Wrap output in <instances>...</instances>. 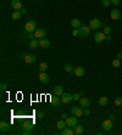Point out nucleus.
I'll use <instances>...</instances> for the list:
<instances>
[{"mask_svg": "<svg viewBox=\"0 0 122 135\" xmlns=\"http://www.w3.org/2000/svg\"><path fill=\"white\" fill-rule=\"evenodd\" d=\"M24 29H26V32L27 33H34L37 31V24H36V21H28L27 23L24 24Z\"/></svg>", "mask_w": 122, "mask_h": 135, "instance_id": "nucleus-1", "label": "nucleus"}, {"mask_svg": "<svg viewBox=\"0 0 122 135\" xmlns=\"http://www.w3.org/2000/svg\"><path fill=\"white\" fill-rule=\"evenodd\" d=\"M78 31H80V35H78V37H80L81 39L87 38L90 34V27L89 26H82L81 28H78Z\"/></svg>", "mask_w": 122, "mask_h": 135, "instance_id": "nucleus-2", "label": "nucleus"}, {"mask_svg": "<svg viewBox=\"0 0 122 135\" xmlns=\"http://www.w3.org/2000/svg\"><path fill=\"white\" fill-rule=\"evenodd\" d=\"M105 37H106V34L104 32H95V34H94V42L97 44H100V43H103L105 40Z\"/></svg>", "mask_w": 122, "mask_h": 135, "instance_id": "nucleus-3", "label": "nucleus"}, {"mask_svg": "<svg viewBox=\"0 0 122 135\" xmlns=\"http://www.w3.org/2000/svg\"><path fill=\"white\" fill-rule=\"evenodd\" d=\"M89 27L90 29H99V28L101 27V21L99 18H93V20H90V22H89Z\"/></svg>", "mask_w": 122, "mask_h": 135, "instance_id": "nucleus-4", "label": "nucleus"}, {"mask_svg": "<svg viewBox=\"0 0 122 135\" xmlns=\"http://www.w3.org/2000/svg\"><path fill=\"white\" fill-rule=\"evenodd\" d=\"M112 127H114V122L112 119H105V121L101 123V128H103L104 130H111L112 129Z\"/></svg>", "mask_w": 122, "mask_h": 135, "instance_id": "nucleus-5", "label": "nucleus"}, {"mask_svg": "<svg viewBox=\"0 0 122 135\" xmlns=\"http://www.w3.org/2000/svg\"><path fill=\"white\" fill-rule=\"evenodd\" d=\"M66 124H67V127H70V128H75L77 126V117L76 116L67 117L66 118Z\"/></svg>", "mask_w": 122, "mask_h": 135, "instance_id": "nucleus-6", "label": "nucleus"}, {"mask_svg": "<svg viewBox=\"0 0 122 135\" xmlns=\"http://www.w3.org/2000/svg\"><path fill=\"white\" fill-rule=\"evenodd\" d=\"M71 101H73V96L68 93H64L61 95V102L62 103H70Z\"/></svg>", "mask_w": 122, "mask_h": 135, "instance_id": "nucleus-7", "label": "nucleus"}, {"mask_svg": "<svg viewBox=\"0 0 122 135\" xmlns=\"http://www.w3.org/2000/svg\"><path fill=\"white\" fill-rule=\"evenodd\" d=\"M36 39H40V38H47V31L43 29V28H38L37 31L34 32Z\"/></svg>", "mask_w": 122, "mask_h": 135, "instance_id": "nucleus-8", "label": "nucleus"}, {"mask_svg": "<svg viewBox=\"0 0 122 135\" xmlns=\"http://www.w3.org/2000/svg\"><path fill=\"white\" fill-rule=\"evenodd\" d=\"M72 73H73L76 77H83V75L85 74V70L82 67V66H78V67H76L75 70H73Z\"/></svg>", "mask_w": 122, "mask_h": 135, "instance_id": "nucleus-9", "label": "nucleus"}, {"mask_svg": "<svg viewBox=\"0 0 122 135\" xmlns=\"http://www.w3.org/2000/svg\"><path fill=\"white\" fill-rule=\"evenodd\" d=\"M38 43H39V47H42V49H48V47L50 46V42L48 39H45V38L38 39Z\"/></svg>", "mask_w": 122, "mask_h": 135, "instance_id": "nucleus-10", "label": "nucleus"}, {"mask_svg": "<svg viewBox=\"0 0 122 135\" xmlns=\"http://www.w3.org/2000/svg\"><path fill=\"white\" fill-rule=\"evenodd\" d=\"M38 79H39L40 83L48 84L49 83V75L47 74V72H40V74L38 75Z\"/></svg>", "mask_w": 122, "mask_h": 135, "instance_id": "nucleus-11", "label": "nucleus"}, {"mask_svg": "<svg viewBox=\"0 0 122 135\" xmlns=\"http://www.w3.org/2000/svg\"><path fill=\"white\" fill-rule=\"evenodd\" d=\"M71 113H72V116H76V117H81L83 114V108L81 107H72L71 108Z\"/></svg>", "mask_w": 122, "mask_h": 135, "instance_id": "nucleus-12", "label": "nucleus"}, {"mask_svg": "<svg viewBox=\"0 0 122 135\" xmlns=\"http://www.w3.org/2000/svg\"><path fill=\"white\" fill-rule=\"evenodd\" d=\"M110 17H111V20H115V21L120 20V17H121V12H120V10H117V9L111 10V12H110Z\"/></svg>", "mask_w": 122, "mask_h": 135, "instance_id": "nucleus-13", "label": "nucleus"}, {"mask_svg": "<svg viewBox=\"0 0 122 135\" xmlns=\"http://www.w3.org/2000/svg\"><path fill=\"white\" fill-rule=\"evenodd\" d=\"M11 7H12L15 11H17V10H21L23 6H22L21 0H12V1H11Z\"/></svg>", "mask_w": 122, "mask_h": 135, "instance_id": "nucleus-14", "label": "nucleus"}, {"mask_svg": "<svg viewBox=\"0 0 122 135\" xmlns=\"http://www.w3.org/2000/svg\"><path fill=\"white\" fill-rule=\"evenodd\" d=\"M24 61H26V63L32 65V63H34V62H37V56L32 55V54H28V55L24 57Z\"/></svg>", "mask_w": 122, "mask_h": 135, "instance_id": "nucleus-15", "label": "nucleus"}, {"mask_svg": "<svg viewBox=\"0 0 122 135\" xmlns=\"http://www.w3.org/2000/svg\"><path fill=\"white\" fill-rule=\"evenodd\" d=\"M89 105H90V101H89V99L88 98H84V96H82V98L80 99V106L81 107H89Z\"/></svg>", "mask_w": 122, "mask_h": 135, "instance_id": "nucleus-16", "label": "nucleus"}, {"mask_svg": "<svg viewBox=\"0 0 122 135\" xmlns=\"http://www.w3.org/2000/svg\"><path fill=\"white\" fill-rule=\"evenodd\" d=\"M50 102H51V105H54V106H59L61 103V98H59L57 95H53V96H50Z\"/></svg>", "mask_w": 122, "mask_h": 135, "instance_id": "nucleus-17", "label": "nucleus"}, {"mask_svg": "<svg viewBox=\"0 0 122 135\" xmlns=\"http://www.w3.org/2000/svg\"><path fill=\"white\" fill-rule=\"evenodd\" d=\"M0 130H1V133H7V131L10 130V124L7 122L3 121L0 123Z\"/></svg>", "mask_w": 122, "mask_h": 135, "instance_id": "nucleus-18", "label": "nucleus"}, {"mask_svg": "<svg viewBox=\"0 0 122 135\" xmlns=\"http://www.w3.org/2000/svg\"><path fill=\"white\" fill-rule=\"evenodd\" d=\"M22 129L23 130H28V131H32L34 129V124L31 123V122H24L23 124H22Z\"/></svg>", "mask_w": 122, "mask_h": 135, "instance_id": "nucleus-19", "label": "nucleus"}, {"mask_svg": "<svg viewBox=\"0 0 122 135\" xmlns=\"http://www.w3.org/2000/svg\"><path fill=\"white\" fill-rule=\"evenodd\" d=\"M71 26H72L73 29H78V28L82 27V23H81V21L78 18H73L71 20Z\"/></svg>", "mask_w": 122, "mask_h": 135, "instance_id": "nucleus-20", "label": "nucleus"}, {"mask_svg": "<svg viewBox=\"0 0 122 135\" xmlns=\"http://www.w3.org/2000/svg\"><path fill=\"white\" fill-rule=\"evenodd\" d=\"M54 94L57 95V96H61V95L64 94V88H62V85H56V86L54 88Z\"/></svg>", "mask_w": 122, "mask_h": 135, "instance_id": "nucleus-21", "label": "nucleus"}, {"mask_svg": "<svg viewBox=\"0 0 122 135\" xmlns=\"http://www.w3.org/2000/svg\"><path fill=\"white\" fill-rule=\"evenodd\" d=\"M73 130H75L76 135H81V134H83V131H84V127L77 124V126L75 127V129H73Z\"/></svg>", "mask_w": 122, "mask_h": 135, "instance_id": "nucleus-22", "label": "nucleus"}, {"mask_svg": "<svg viewBox=\"0 0 122 135\" xmlns=\"http://www.w3.org/2000/svg\"><path fill=\"white\" fill-rule=\"evenodd\" d=\"M108 103H109V99L106 98V96H101V98L99 99V106H101V107H105Z\"/></svg>", "mask_w": 122, "mask_h": 135, "instance_id": "nucleus-23", "label": "nucleus"}, {"mask_svg": "<svg viewBox=\"0 0 122 135\" xmlns=\"http://www.w3.org/2000/svg\"><path fill=\"white\" fill-rule=\"evenodd\" d=\"M28 45H29V49H37V46H39V43H38L37 39H32Z\"/></svg>", "mask_w": 122, "mask_h": 135, "instance_id": "nucleus-24", "label": "nucleus"}, {"mask_svg": "<svg viewBox=\"0 0 122 135\" xmlns=\"http://www.w3.org/2000/svg\"><path fill=\"white\" fill-rule=\"evenodd\" d=\"M56 126H57V128H59V129H61V130H62V129H65V128H66V126H67V124H66L65 119H61V121H57Z\"/></svg>", "mask_w": 122, "mask_h": 135, "instance_id": "nucleus-25", "label": "nucleus"}, {"mask_svg": "<svg viewBox=\"0 0 122 135\" xmlns=\"http://www.w3.org/2000/svg\"><path fill=\"white\" fill-rule=\"evenodd\" d=\"M61 134L62 135H73L75 134V130H72V129H70V128H65V129H62Z\"/></svg>", "mask_w": 122, "mask_h": 135, "instance_id": "nucleus-26", "label": "nucleus"}, {"mask_svg": "<svg viewBox=\"0 0 122 135\" xmlns=\"http://www.w3.org/2000/svg\"><path fill=\"white\" fill-rule=\"evenodd\" d=\"M64 70H65L66 72H68V73H72V72H73V70H75V67L71 65V63H66V65L64 66Z\"/></svg>", "mask_w": 122, "mask_h": 135, "instance_id": "nucleus-27", "label": "nucleus"}, {"mask_svg": "<svg viewBox=\"0 0 122 135\" xmlns=\"http://www.w3.org/2000/svg\"><path fill=\"white\" fill-rule=\"evenodd\" d=\"M21 16H22V14H21V11L20 10H17V11H15L14 14H12V20H15V21H17V20L21 18Z\"/></svg>", "mask_w": 122, "mask_h": 135, "instance_id": "nucleus-28", "label": "nucleus"}, {"mask_svg": "<svg viewBox=\"0 0 122 135\" xmlns=\"http://www.w3.org/2000/svg\"><path fill=\"white\" fill-rule=\"evenodd\" d=\"M38 68H39L40 72H47V71H48V63H47V62H42V63L39 65Z\"/></svg>", "mask_w": 122, "mask_h": 135, "instance_id": "nucleus-29", "label": "nucleus"}, {"mask_svg": "<svg viewBox=\"0 0 122 135\" xmlns=\"http://www.w3.org/2000/svg\"><path fill=\"white\" fill-rule=\"evenodd\" d=\"M112 66L115 67V68L120 67V66H121V60H118V59H115V60L112 61Z\"/></svg>", "mask_w": 122, "mask_h": 135, "instance_id": "nucleus-30", "label": "nucleus"}, {"mask_svg": "<svg viewBox=\"0 0 122 135\" xmlns=\"http://www.w3.org/2000/svg\"><path fill=\"white\" fill-rule=\"evenodd\" d=\"M111 32H112V28L110 27V26H105V27H104V33H105L106 35H108V34H110Z\"/></svg>", "mask_w": 122, "mask_h": 135, "instance_id": "nucleus-31", "label": "nucleus"}, {"mask_svg": "<svg viewBox=\"0 0 122 135\" xmlns=\"http://www.w3.org/2000/svg\"><path fill=\"white\" fill-rule=\"evenodd\" d=\"M115 105H116V106H121L122 105V96H117V98L115 99Z\"/></svg>", "mask_w": 122, "mask_h": 135, "instance_id": "nucleus-32", "label": "nucleus"}, {"mask_svg": "<svg viewBox=\"0 0 122 135\" xmlns=\"http://www.w3.org/2000/svg\"><path fill=\"white\" fill-rule=\"evenodd\" d=\"M101 4H103L104 7H109L111 5V1L110 0H101Z\"/></svg>", "mask_w": 122, "mask_h": 135, "instance_id": "nucleus-33", "label": "nucleus"}, {"mask_svg": "<svg viewBox=\"0 0 122 135\" xmlns=\"http://www.w3.org/2000/svg\"><path fill=\"white\" fill-rule=\"evenodd\" d=\"M72 96H73V101H80V99L82 98L80 93H76V94H73Z\"/></svg>", "mask_w": 122, "mask_h": 135, "instance_id": "nucleus-34", "label": "nucleus"}, {"mask_svg": "<svg viewBox=\"0 0 122 135\" xmlns=\"http://www.w3.org/2000/svg\"><path fill=\"white\" fill-rule=\"evenodd\" d=\"M37 117L39 118V119H42V118H44V112H43V111H39V112L37 113Z\"/></svg>", "mask_w": 122, "mask_h": 135, "instance_id": "nucleus-35", "label": "nucleus"}, {"mask_svg": "<svg viewBox=\"0 0 122 135\" xmlns=\"http://www.w3.org/2000/svg\"><path fill=\"white\" fill-rule=\"evenodd\" d=\"M110 1H111V4L115 5V6L120 5V3H121V0H110Z\"/></svg>", "mask_w": 122, "mask_h": 135, "instance_id": "nucleus-36", "label": "nucleus"}, {"mask_svg": "<svg viewBox=\"0 0 122 135\" xmlns=\"http://www.w3.org/2000/svg\"><path fill=\"white\" fill-rule=\"evenodd\" d=\"M72 35H73V37H78V35H80V31H78V29H73Z\"/></svg>", "mask_w": 122, "mask_h": 135, "instance_id": "nucleus-37", "label": "nucleus"}, {"mask_svg": "<svg viewBox=\"0 0 122 135\" xmlns=\"http://www.w3.org/2000/svg\"><path fill=\"white\" fill-rule=\"evenodd\" d=\"M0 89H1V91H5V90H6V89H7V85H6V84H1V85H0Z\"/></svg>", "mask_w": 122, "mask_h": 135, "instance_id": "nucleus-38", "label": "nucleus"}, {"mask_svg": "<svg viewBox=\"0 0 122 135\" xmlns=\"http://www.w3.org/2000/svg\"><path fill=\"white\" fill-rule=\"evenodd\" d=\"M83 114H85V116H89V114H90V111L88 110V107L83 110Z\"/></svg>", "mask_w": 122, "mask_h": 135, "instance_id": "nucleus-39", "label": "nucleus"}, {"mask_svg": "<svg viewBox=\"0 0 122 135\" xmlns=\"http://www.w3.org/2000/svg\"><path fill=\"white\" fill-rule=\"evenodd\" d=\"M20 11H21V14L23 15V14H27V11H28V10H27V7H22Z\"/></svg>", "mask_w": 122, "mask_h": 135, "instance_id": "nucleus-40", "label": "nucleus"}, {"mask_svg": "<svg viewBox=\"0 0 122 135\" xmlns=\"http://www.w3.org/2000/svg\"><path fill=\"white\" fill-rule=\"evenodd\" d=\"M105 40H106V42H111V40H112V38H111V35H110V34H108V35L105 37Z\"/></svg>", "mask_w": 122, "mask_h": 135, "instance_id": "nucleus-41", "label": "nucleus"}, {"mask_svg": "<svg viewBox=\"0 0 122 135\" xmlns=\"http://www.w3.org/2000/svg\"><path fill=\"white\" fill-rule=\"evenodd\" d=\"M116 59H118V60H122V52H118L117 56H116Z\"/></svg>", "mask_w": 122, "mask_h": 135, "instance_id": "nucleus-42", "label": "nucleus"}, {"mask_svg": "<svg viewBox=\"0 0 122 135\" xmlns=\"http://www.w3.org/2000/svg\"><path fill=\"white\" fill-rule=\"evenodd\" d=\"M61 117H62V119H65V121H66V118H67L68 116H67L66 113H62V116H61Z\"/></svg>", "mask_w": 122, "mask_h": 135, "instance_id": "nucleus-43", "label": "nucleus"}, {"mask_svg": "<svg viewBox=\"0 0 122 135\" xmlns=\"http://www.w3.org/2000/svg\"><path fill=\"white\" fill-rule=\"evenodd\" d=\"M21 55H22V57H26V56L28 55V54H27V52H22V54H21Z\"/></svg>", "mask_w": 122, "mask_h": 135, "instance_id": "nucleus-44", "label": "nucleus"}, {"mask_svg": "<svg viewBox=\"0 0 122 135\" xmlns=\"http://www.w3.org/2000/svg\"><path fill=\"white\" fill-rule=\"evenodd\" d=\"M110 119H112L114 121V119H115V114H111V116H110Z\"/></svg>", "mask_w": 122, "mask_h": 135, "instance_id": "nucleus-45", "label": "nucleus"}]
</instances>
